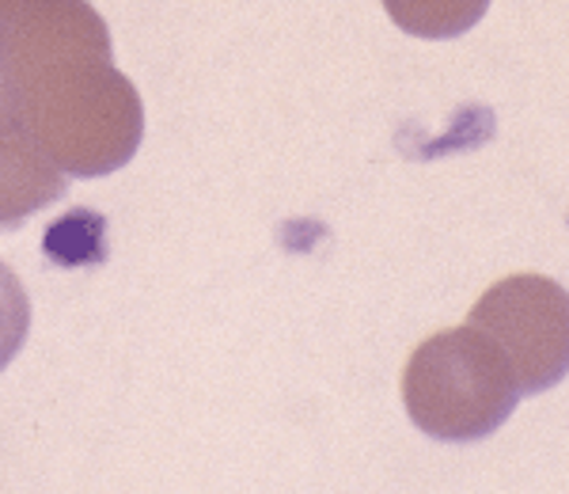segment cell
Wrapping results in <instances>:
<instances>
[{
  "label": "cell",
  "mask_w": 569,
  "mask_h": 494,
  "mask_svg": "<svg viewBox=\"0 0 569 494\" xmlns=\"http://www.w3.org/2000/svg\"><path fill=\"white\" fill-rule=\"evenodd\" d=\"M467 324L493 343L520 396H539L569 377V289L547 274L501 278L482 293Z\"/></svg>",
  "instance_id": "3957f363"
},
{
  "label": "cell",
  "mask_w": 569,
  "mask_h": 494,
  "mask_svg": "<svg viewBox=\"0 0 569 494\" xmlns=\"http://www.w3.org/2000/svg\"><path fill=\"white\" fill-rule=\"evenodd\" d=\"M61 0H0V23H12V20H23L31 12H42V8H53Z\"/></svg>",
  "instance_id": "ba28073f"
},
{
  "label": "cell",
  "mask_w": 569,
  "mask_h": 494,
  "mask_svg": "<svg viewBox=\"0 0 569 494\" xmlns=\"http://www.w3.org/2000/svg\"><path fill=\"white\" fill-rule=\"evenodd\" d=\"M8 126H23V122H20V91H16L12 61H8V42L4 31H0V130H8Z\"/></svg>",
  "instance_id": "52a82bcc"
},
{
  "label": "cell",
  "mask_w": 569,
  "mask_h": 494,
  "mask_svg": "<svg viewBox=\"0 0 569 494\" xmlns=\"http://www.w3.org/2000/svg\"><path fill=\"white\" fill-rule=\"evenodd\" d=\"M20 91V122L72 179H103L137 157L141 91L114 69L110 27L88 0H61L0 23Z\"/></svg>",
  "instance_id": "6da1fadb"
},
{
  "label": "cell",
  "mask_w": 569,
  "mask_h": 494,
  "mask_svg": "<svg viewBox=\"0 0 569 494\" xmlns=\"http://www.w3.org/2000/svg\"><path fill=\"white\" fill-rule=\"evenodd\" d=\"M402 404L426 437L467 445L509 423L520 388L490 338L467 324L460 332H437L410 354Z\"/></svg>",
  "instance_id": "7a4b0ae2"
},
{
  "label": "cell",
  "mask_w": 569,
  "mask_h": 494,
  "mask_svg": "<svg viewBox=\"0 0 569 494\" xmlns=\"http://www.w3.org/2000/svg\"><path fill=\"white\" fill-rule=\"evenodd\" d=\"M383 8L399 31L415 34V39L445 42L479 27L490 0H383Z\"/></svg>",
  "instance_id": "5b68a950"
},
{
  "label": "cell",
  "mask_w": 569,
  "mask_h": 494,
  "mask_svg": "<svg viewBox=\"0 0 569 494\" xmlns=\"http://www.w3.org/2000/svg\"><path fill=\"white\" fill-rule=\"evenodd\" d=\"M69 195V176L23 126L0 130V228H16Z\"/></svg>",
  "instance_id": "277c9868"
},
{
  "label": "cell",
  "mask_w": 569,
  "mask_h": 494,
  "mask_svg": "<svg viewBox=\"0 0 569 494\" xmlns=\"http://www.w3.org/2000/svg\"><path fill=\"white\" fill-rule=\"evenodd\" d=\"M31 332V300L12 267L0 263V373L16 362Z\"/></svg>",
  "instance_id": "8992f818"
}]
</instances>
